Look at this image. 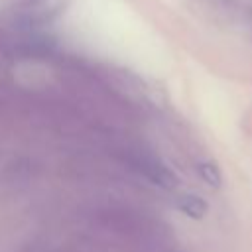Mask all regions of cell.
<instances>
[{
    "mask_svg": "<svg viewBox=\"0 0 252 252\" xmlns=\"http://www.w3.org/2000/svg\"><path fill=\"white\" fill-rule=\"evenodd\" d=\"M142 169L144 173L159 187H165V189H171L175 185V175L158 159H144L142 161Z\"/></svg>",
    "mask_w": 252,
    "mask_h": 252,
    "instance_id": "1",
    "label": "cell"
},
{
    "mask_svg": "<svg viewBox=\"0 0 252 252\" xmlns=\"http://www.w3.org/2000/svg\"><path fill=\"white\" fill-rule=\"evenodd\" d=\"M16 10L32 18H43L57 8V0H12Z\"/></svg>",
    "mask_w": 252,
    "mask_h": 252,
    "instance_id": "2",
    "label": "cell"
},
{
    "mask_svg": "<svg viewBox=\"0 0 252 252\" xmlns=\"http://www.w3.org/2000/svg\"><path fill=\"white\" fill-rule=\"evenodd\" d=\"M177 207L191 219H203L207 213V203L197 195H181Z\"/></svg>",
    "mask_w": 252,
    "mask_h": 252,
    "instance_id": "3",
    "label": "cell"
},
{
    "mask_svg": "<svg viewBox=\"0 0 252 252\" xmlns=\"http://www.w3.org/2000/svg\"><path fill=\"white\" fill-rule=\"evenodd\" d=\"M197 173H199V177H201L209 187H213V189L220 187V183H222L220 169H219V165L213 163V161H199V163H197Z\"/></svg>",
    "mask_w": 252,
    "mask_h": 252,
    "instance_id": "4",
    "label": "cell"
}]
</instances>
